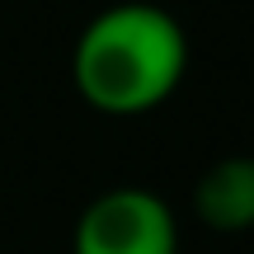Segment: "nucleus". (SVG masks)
Listing matches in <instances>:
<instances>
[{
    "mask_svg": "<svg viewBox=\"0 0 254 254\" xmlns=\"http://www.w3.org/2000/svg\"><path fill=\"white\" fill-rule=\"evenodd\" d=\"M189 75V33L165 5L118 0L80 28L71 52L75 94L104 118H141L174 99Z\"/></svg>",
    "mask_w": 254,
    "mask_h": 254,
    "instance_id": "nucleus-1",
    "label": "nucleus"
},
{
    "mask_svg": "<svg viewBox=\"0 0 254 254\" xmlns=\"http://www.w3.org/2000/svg\"><path fill=\"white\" fill-rule=\"evenodd\" d=\"M71 254H179L174 207L155 189L118 184L85 202Z\"/></svg>",
    "mask_w": 254,
    "mask_h": 254,
    "instance_id": "nucleus-2",
    "label": "nucleus"
},
{
    "mask_svg": "<svg viewBox=\"0 0 254 254\" xmlns=\"http://www.w3.org/2000/svg\"><path fill=\"white\" fill-rule=\"evenodd\" d=\"M193 212L207 231L221 236H240L254 226V165L245 155H226V160L207 165L193 189Z\"/></svg>",
    "mask_w": 254,
    "mask_h": 254,
    "instance_id": "nucleus-3",
    "label": "nucleus"
}]
</instances>
